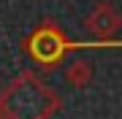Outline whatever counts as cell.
I'll return each mask as SVG.
<instances>
[{
  "instance_id": "cell-4",
  "label": "cell",
  "mask_w": 122,
  "mask_h": 119,
  "mask_svg": "<svg viewBox=\"0 0 122 119\" xmlns=\"http://www.w3.org/2000/svg\"><path fill=\"white\" fill-rule=\"evenodd\" d=\"M0 119H3V111H0Z\"/></svg>"
},
{
  "instance_id": "cell-3",
  "label": "cell",
  "mask_w": 122,
  "mask_h": 119,
  "mask_svg": "<svg viewBox=\"0 0 122 119\" xmlns=\"http://www.w3.org/2000/svg\"><path fill=\"white\" fill-rule=\"evenodd\" d=\"M117 27H119V16L109 8V5H100V8L90 16V30L98 33V35H111Z\"/></svg>"
},
{
  "instance_id": "cell-1",
  "label": "cell",
  "mask_w": 122,
  "mask_h": 119,
  "mask_svg": "<svg viewBox=\"0 0 122 119\" xmlns=\"http://www.w3.org/2000/svg\"><path fill=\"white\" fill-rule=\"evenodd\" d=\"M54 108L57 97L52 95V89L35 81L30 73L16 79L0 97V111L8 119H49Z\"/></svg>"
},
{
  "instance_id": "cell-2",
  "label": "cell",
  "mask_w": 122,
  "mask_h": 119,
  "mask_svg": "<svg viewBox=\"0 0 122 119\" xmlns=\"http://www.w3.org/2000/svg\"><path fill=\"white\" fill-rule=\"evenodd\" d=\"M27 52L33 54V60L49 65V62H54V60L62 57V52H65V38H62L54 27L38 30L30 41H27Z\"/></svg>"
}]
</instances>
